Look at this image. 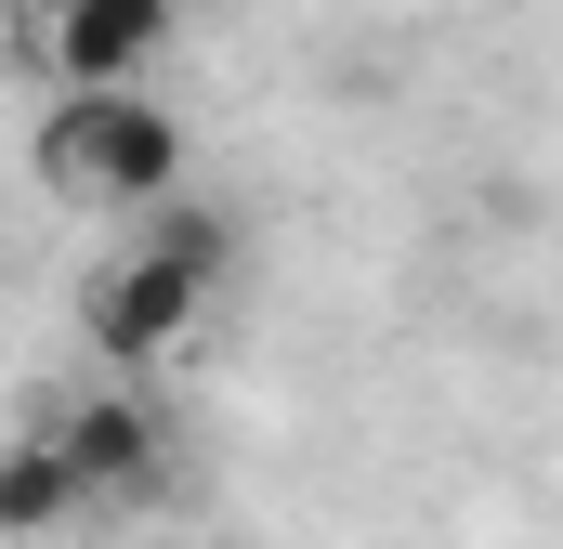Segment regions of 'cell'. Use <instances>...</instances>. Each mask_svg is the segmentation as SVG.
Listing matches in <instances>:
<instances>
[{
  "label": "cell",
  "mask_w": 563,
  "mask_h": 549,
  "mask_svg": "<svg viewBox=\"0 0 563 549\" xmlns=\"http://www.w3.org/2000/svg\"><path fill=\"white\" fill-rule=\"evenodd\" d=\"M40 183L79 197V210H157V197H184V119L144 79L66 92L53 132H40Z\"/></svg>",
  "instance_id": "obj_1"
},
{
  "label": "cell",
  "mask_w": 563,
  "mask_h": 549,
  "mask_svg": "<svg viewBox=\"0 0 563 549\" xmlns=\"http://www.w3.org/2000/svg\"><path fill=\"white\" fill-rule=\"evenodd\" d=\"M223 262H236V223L223 210H184V197H157V236H144L132 262L92 274V340L119 354V367H144V354H170L197 314H210V288H223Z\"/></svg>",
  "instance_id": "obj_2"
},
{
  "label": "cell",
  "mask_w": 563,
  "mask_h": 549,
  "mask_svg": "<svg viewBox=\"0 0 563 549\" xmlns=\"http://www.w3.org/2000/svg\"><path fill=\"white\" fill-rule=\"evenodd\" d=\"M170 26H184V0H53V66H66V92H106L170 53Z\"/></svg>",
  "instance_id": "obj_3"
},
{
  "label": "cell",
  "mask_w": 563,
  "mask_h": 549,
  "mask_svg": "<svg viewBox=\"0 0 563 549\" xmlns=\"http://www.w3.org/2000/svg\"><path fill=\"white\" fill-rule=\"evenodd\" d=\"M53 445L79 458V484H92V497H144V484L170 471V445H157V418H144L132 393H92V406L66 418Z\"/></svg>",
  "instance_id": "obj_4"
},
{
  "label": "cell",
  "mask_w": 563,
  "mask_h": 549,
  "mask_svg": "<svg viewBox=\"0 0 563 549\" xmlns=\"http://www.w3.org/2000/svg\"><path fill=\"white\" fill-rule=\"evenodd\" d=\"M79 497H92V484H79V458H66L53 432L0 458V537H53V524H66Z\"/></svg>",
  "instance_id": "obj_5"
}]
</instances>
